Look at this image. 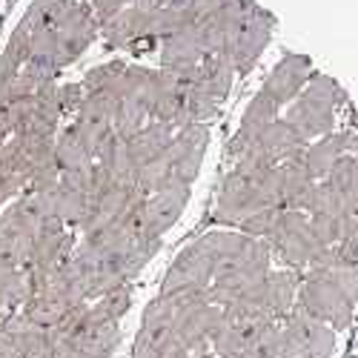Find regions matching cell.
Returning <instances> with one entry per match:
<instances>
[{
	"label": "cell",
	"mask_w": 358,
	"mask_h": 358,
	"mask_svg": "<svg viewBox=\"0 0 358 358\" xmlns=\"http://www.w3.org/2000/svg\"><path fill=\"white\" fill-rule=\"evenodd\" d=\"M295 307L330 330H347L358 307V266L307 270L298 281Z\"/></svg>",
	"instance_id": "cell-1"
},
{
	"label": "cell",
	"mask_w": 358,
	"mask_h": 358,
	"mask_svg": "<svg viewBox=\"0 0 358 358\" xmlns=\"http://www.w3.org/2000/svg\"><path fill=\"white\" fill-rule=\"evenodd\" d=\"M344 103V92L341 86L327 78V75H318L313 72L307 86L301 92L295 95L292 103H287V115L284 121L289 127L298 129V135L313 141V138H324L333 132V121H336V106Z\"/></svg>",
	"instance_id": "cell-2"
},
{
	"label": "cell",
	"mask_w": 358,
	"mask_h": 358,
	"mask_svg": "<svg viewBox=\"0 0 358 358\" xmlns=\"http://www.w3.org/2000/svg\"><path fill=\"white\" fill-rule=\"evenodd\" d=\"M264 244L270 247V252L287 266V270H307L315 261V255L324 250L315 235L310 229L307 213L301 210H281L270 235L264 238Z\"/></svg>",
	"instance_id": "cell-3"
},
{
	"label": "cell",
	"mask_w": 358,
	"mask_h": 358,
	"mask_svg": "<svg viewBox=\"0 0 358 358\" xmlns=\"http://www.w3.org/2000/svg\"><path fill=\"white\" fill-rule=\"evenodd\" d=\"M273 29H275V17H273L270 12H264V9L255 3V6L241 17V23L232 29L227 46L221 49V57L232 66V72H238V75L252 72L258 55L264 52L266 43H270Z\"/></svg>",
	"instance_id": "cell-4"
},
{
	"label": "cell",
	"mask_w": 358,
	"mask_h": 358,
	"mask_svg": "<svg viewBox=\"0 0 358 358\" xmlns=\"http://www.w3.org/2000/svg\"><path fill=\"white\" fill-rule=\"evenodd\" d=\"M69 264H72V273H75V278H78V284L83 289L86 301H98L101 295H106V292H112L117 287L129 284L109 255H103L95 247H89L86 241L75 244Z\"/></svg>",
	"instance_id": "cell-5"
},
{
	"label": "cell",
	"mask_w": 358,
	"mask_h": 358,
	"mask_svg": "<svg viewBox=\"0 0 358 358\" xmlns=\"http://www.w3.org/2000/svg\"><path fill=\"white\" fill-rule=\"evenodd\" d=\"M206 143H210V127L206 124H189L172 135L166 161H169V175L175 181L192 187L206 155Z\"/></svg>",
	"instance_id": "cell-6"
},
{
	"label": "cell",
	"mask_w": 358,
	"mask_h": 358,
	"mask_svg": "<svg viewBox=\"0 0 358 358\" xmlns=\"http://www.w3.org/2000/svg\"><path fill=\"white\" fill-rule=\"evenodd\" d=\"M189 201V187L175 181V178H166V181L143 201V215H141V232L164 238V232L169 227H175V221L181 218L184 206Z\"/></svg>",
	"instance_id": "cell-7"
},
{
	"label": "cell",
	"mask_w": 358,
	"mask_h": 358,
	"mask_svg": "<svg viewBox=\"0 0 358 358\" xmlns=\"http://www.w3.org/2000/svg\"><path fill=\"white\" fill-rule=\"evenodd\" d=\"M213 261L206 258L203 247L198 241H192L189 247H184L181 252H178V258L172 261L169 273L164 278V287L161 292L164 295H175V292H203L210 289L213 284Z\"/></svg>",
	"instance_id": "cell-8"
},
{
	"label": "cell",
	"mask_w": 358,
	"mask_h": 358,
	"mask_svg": "<svg viewBox=\"0 0 358 358\" xmlns=\"http://www.w3.org/2000/svg\"><path fill=\"white\" fill-rule=\"evenodd\" d=\"M310 75H313V61L310 57L301 55V52H287L275 64V69L270 72V78L264 80L261 92L281 109V106L295 101V95L307 86Z\"/></svg>",
	"instance_id": "cell-9"
},
{
	"label": "cell",
	"mask_w": 358,
	"mask_h": 358,
	"mask_svg": "<svg viewBox=\"0 0 358 358\" xmlns=\"http://www.w3.org/2000/svg\"><path fill=\"white\" fill-rule=\"evenodd\" d=\"M158 0H135L132 6L121 9L112 20L101 26L109 46H135L152 38V12Z\"/></svg>",
	"instance_id": "cell-10"
},
{
	"label": "cell",
	"mask_w": 358,
	"mask_h": 358,
	"mask_svg": "<svg viewBox=\"0 0 358 358\" xmlns=\"http://www.w3.org/2000/svg\"><path fill=\"white\" fill-rule=\"evenodd\" d=\"M298 275L295 270H270L264 275V281L255 287V292L247 298V304L258 307L264 315H270L273 321H281L292 307H295V292H298Z\"/></svg>",
	"instance_id": "cell-11"
},
{
	"label": "cell",
	"mask_w": 358,
	"mask_h": 358,
	"mask_svg": "<svg viewBox=\"0 0 358 358\" xmlns=\"http://www.w3.org/2000/svg\"><path fill=\"white\" fill-rule=\"evenodd\" d=\"M281 321L292 330V336L298 338V344L304 347V352L310 358H330L336 352V330H330V327L321 324L318 318L307 315L304 310L292 307Z\"/></svg>",
	"instance_id": "cell-12"
},
{
	"label": "cell",
	"mask_w": 358,
	"mask_h": 358,
	"mask_svg": "<svg viewBox=\"0 0 358 358\" xmlns=\"http://www.w3.org/2000/svg\"><path fill=\"white\" fill-rule=\"evenodd\" d=\"M355 152V132L347 129V132H330L318 138L315 143L307 146L304 152V164L310 169V175L315 181H324L327 172H330L344 155H352Z\"/></svg>",
	"instance_id": "cell-13"
},
{
	"label": "cell",
	"mask_w": 358,
	"mask_h": 358,
	"mask_svg": "<svg viewBox=\"0 0 358 358\" xmlns=\"http://www.w3.org/2000/svg\"><path fill=\"white\" fill-rule=\"evenodd\" d=\"M3 333L15 350V358H49V330L32 324L23 313H15L3 321Z\"/></svg>",
	"instance_id": "cell-14"
},
{
	"label": "cell",
	"mask_w": 358,
	"mask_h": 358,
	"mask_svg": "<svg viewBox=\"0 0 358 358\" xmlns=\"http://www.w3.org/2000/svg\"><path fill=\"white\" fill-rule=\"evenodd\" d=\"M175 129L169 124H161V121H149L141 132H135L127 143V152H129V161L132 166H143L149 161H155L161 155H166V149H169V141H172Z\"/></svg>",
	"instance_id": "cell-15"
},
{
	"label": "cell",
	"mask_w": 358,
	"mask_h": 358,
	"mask_svg": "<svg viewBox=\"0 0 358 358\" xmlns=\"http://www.w3.org/2000/svg\"><path fill=\"white\" fill-rule=\"evenodd\" d=\"M201 92H206L215 103H221L227 95H229V89H232V66L224 61L221 55H206L203 61L192 69V75H187Z\"/></svg>",
	"instance_id": "cell-16"
},
{
	"label": "cell",
	"mask_w": 358,
	"mask_h": 358,
	"mask_svg": "<svg viewBox=\"0 0 358 358\" xmlns=\"http://www.w3.org/2000/svg\"><path fill=\"white\" fill-rule=\"evenodd\" d=\"M49 201H52V210H55L57 221H61L66 229L69 227L80 229V224H83V218L89 213V195H83V192H78V189L57 181V187L49 189Z\"/></svg>",
	"instance_id": "cell-17"
},
{
	"label": "cell",
	"mask_w": 358,
	"mask_h": 358,
	"mask_svg": "<svg viewBox=\"0 0 358 358\" xmlns=\"http://www.w3.org/2000/svg\"><path fill=\"white\" fill-rule=\"evenodd\" d=\"M324 184L355 213V206H358V158L355 155H344L330 172H327Z\"/></svg>",
	"instance_id": "cell-18"
},
{
	"label": "cell",
	"mask_w": 358,
	"mask_h": 358,
	"mask_svg": "<svg viewBox=\"0 0 358 358\" xmlns=\"http://www.w3.org/2000/svg\"><path fill=\"white\" fill-rule=\"evenodd\" d=\"M55 161H57V169L61 172H72V169H83L89 164H95L89 149L80 143V138L75 135L72 127L61 129L55 135Z\"/></svg>",
	"instance_id": "cell-19"
},
{
	"label": "cell",
	"mask_w": 358,
	"mask_h": 358,
	"mask_svg": "<svg viewBox=\"0 0 358 358\" xmlns=\"http://www.w3.org/2000/svg\"><path fill=\"white\" fill-rule=\"evenodd\" d=\"M278 106L266 98L264 92H258L255 98H252V103L247 106V112H244V117H241V127H238V132L235 135H241V138H255L266 124H273L275 117H278Z\"/></svg>",
	"instance_id": "cell-20"
},
{
	"label": "cell",
	"mask_w": 358,
	"mask_h": 358,
	"mask_svg": "<svg viewBox=\"0 0 358 358\" xmlns=\"http://www.w3.org/2000/svg\"><path fill=\"white\" fill-rule=\"evenodd\" d=\"M127 69V64L121 61H109V64H101L95 69H89L86 78H83V95H92V92H109L115 86V80L121 78V72Z\"/></svg>",
	"instance_id": "cell-21"
},
{
	"label": "cell",
	"mask_w": 358,
	"mask_h": 358,
	"mask_svg": "<svg viewBox=\"0 0 358 358\" xmlns=\"http://www.w3.org/2000/svg\"><path fill=\"white\" fill-rule=\"evenodd\" d=\"M109 318H115V321H121L124 315H127V310H129V304H132V287L129 284H124V287H117V289H112V292H106V295H101L98 301H95Z\"/></svg>",
	"instance_id": "cell-22"
},
{
	"label": "cell",
	"mask_w": 358,
	"mask_h": 358,
	"mask_svg": "<svg viewBox=\"0 0 358 358\" xmlns=\"http://www.w3.org/2000/svg\"><path fill=\"white\" fill-rule=\"evenodd\" d=\"M336 247H338V252H341L350 264L358 266V206H355V213L347 218V224H344V238H341V244H336Z\"/></svg>",
	"instance_id": "cell-23"
},
{
	"label": "cell",
	"mask_w": 358,
	"mask_h": 358,
	"mask_svg": "<svg viewBox=\"0 0 358 358\" xmlns=\"http://www.w3.org/2000/svg\"><path fill=\"white\" fill-rule=\"evenodd\" d=\"M57 103H61V115L78 112L83 103V86L80 83H66V86H57Z\"/></svg>",
	"instance_id": "cell-24"
},
{
	"label": "cell",
	"mask_w": 358,
	"mask_h": 358,
	"mask_svg": "<svg viewBox=\"0 0 358 358\" xmlns=\"http://www.w3.org/2000/svg\"><path fill=\"white\" fill-rule=\"evenodd\" d=\"M181 358H215L210 347H201V350H187Z\"/></svg>",
	"instance_id": "cell-25"
},
{
	"label": "cell",
	"mask_w": 358,
	"mask_h": 358,
	"mask_svg": "<svg viewBox=\"0 0 358 358\" xmlns=\"http://www.w3.org/2000/svg\"><path fill=\"white\" fill-rule=\"evenodd\" d=\"M355 158H358V132H355V152H352Z\"/></svg>",
	"instance_id": "cell-26"
},
{
	"label": "cell",
	"mask_w": 358,
	"mask_h": 358,
	"mask_svg": "<svg viewBox=\"0 0 358 358\" xmlns=\"http://www.w3.org/2000/svg\"><path fill=\"white\" fill-rule=\"evenodd\" d=\"M3 203H6V198H3V195H0V206H3Z\"/></svg>",
	"instance_id": "cell-27"
}]
</instances>
